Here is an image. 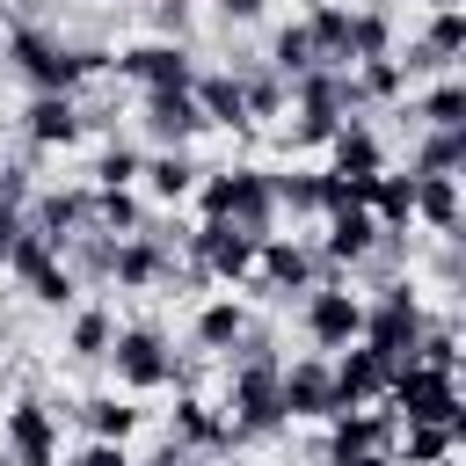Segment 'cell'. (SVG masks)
<instances>
[{"label": "cell", "instance_id": "1", "mask_svg": "<svg viewBox=\"0 0 466 466\" xmlns=\"http://www.w3.org/2000/svg\"><path fill=\"white\" fill-rule=\"evenodd\" d=\"M7 58H15V73H22L36 95H73L87 73L109 66L102 51H80V44L51 36V29H15V36H7Z\"/></svg>", "mask_w": 466, "mask_h": 466}, {"label": "cell", "instance_id": "2", "mask_svg": "<svg viewBox=\"0 0 466 466\" xmlns=\"http://www.w3.org/2000/svg\"><path fill=\"white\" fill-rule=\"evenodd\" d=\"M240 350V364H233V437H262V430H277L284 422V400H277V357H269V342L262 335H240L233 342Z\"/></svg>", "mask_w": 466, "mask_h": 466}, {"label": "cell", "instance_id": "3", "mask_svg": "<svg viewBox=\"0 0 466 466\" xmlns=\"http://www.w3.org/2000/svg\"><path fill=\"white\" fill-rule=\"evenodd\" d=\"M379 400L393 408V422H466V415H459V386H451V371L393 364V379H386Z\"/></svg>", "mask_w": 466, "mask_h": 466}, {"label": "cell", "instance_id": "4", "mask_svg": "<svg viewBox=\"0 0 466 466\" xmlns=\"http://www.w3.org/2000/svg\"><path fill=\"white\" fill-rule=\"evenodd\" d=\"M422 328H430V320H422L415 291H408V284H386V291H379V306H364V335H357V342H364V350H379L386 364H408V357H415V342H422Z\"/></svg>", "mask_w": 466, "mask_h": 466}, {"label": "cell", "instance_id": "5", "mask_svg": "<svg viewBox=\"0 0 466 466\" xmlns=\"http://www.w3.org/2000/svg\"><path fill=\"white\" fill-rule=\"evenodd\" d=\"M109 364H116V379H124L131 393H153V386L175 379V350H167L153 328H124V335H109Z\"/></svg>", "mask_w": 466, "mask_h": 466}, {"label": "cell", "instance_id": "6", "mask_svg": "<svg viewBox=\"0 0 466 466\" xmlns=\"http://www.w3.org/2000/svg\"><path fill=\"white\" fill-rule=\"evenodd\" d=\"M306 335H313V350H350L364 335V299H350L342 284H313L306 291Z\"/></svg>", "mask_w": 466, "mask_h": 466}, {"label": "cell", "instance_id": "7", "mask_svg": "<svg viewBox=\"0 0 466 466\" xmlns=\"http://www.w3.org/2000/svg\"><path fill=\"white\" fill-rule=\"evenodd\" d=\"M7 269H15V277H22V284L44 299V306H66V299H73V269L58 262V248H51L36 226H29V233L7 248Z\"/></svg>", "mask_w": 466, "mask_h": 466}, {"label": "cell", "instance_id": "8", "mask_svg": "<svg viewBox=\"0 0 466 466\" xmlns=\"http://www.w3.org/2000/svg\"><path fill=\"white\" fill-rule=\"evenodd\" d=\"M116 73H124V80H138L146 95H167V87L182 95V87H197V66H189V51H182V44H138V51H124V58H116Z\"/></svg>", "mask_w": 466, "mask_h": 466}, {"label": "cell", "instance_id": "9", "mask_svg": "<svg viewBox=\"0 0 466 466\" xmlns=\"http://www.w3.org/2000/svg\"><path fill=\"white\" fill-rule=\"evenodd\" d=\"M189 248L204 255V269H211V277H248V269H255L262 233H248V226H233V218H204V233H189Z\"/></svg>", "mask_w": 466, "mask_h": 466}, {"label": "cell", "instance_id": "10", "mask_svg": "<svg viewBox=\"0 0 466 466\" xmlns=\"http://www.w3.org/2000/svg\"><path fill=\"white\" fill-rule=\"evenodd\" d=\"M328 379H335V415H342V408H364V400H379V393H386V379H393V364H386L379 350L350 342V350L328 364Z\"/></svg>", "mask_w": 466, "mask_h": 466}, {"label": "cell", "instance_id": "11", "mask_svg": "<svg viewBox=\"0 0 466 466\" xmlns=\"http://www.w3.org/2000/svg\"><path fill=\"white\" fill-rule=\"evenodd\" d=\"M277 400H284V415H306V422L335 415V379H328V364H320V357L277 364Z\"/></svg>", "mask_w": 466, "mask_h": 466}, {"label": "cell", "instance_id": "12", "mask_svg": "<svg viewBox=\"0 0 466 466\" xmlns=\"http://www.w3.org/2000/svg\"><path fill=\"white\" fill-rule=\"evenodd\" d=\"M0 430L15 444V466H58V415L44 400H15Z\"/></svg>", "mask_w": 466, "mask_h": 466}, {"label": "cell", "instance_id": "13", "mask_svg": "<svg viewBox=\"0 0 466 466\" xmlns=\"http://www.w3.org/2000/svg\"><path fill=\"white\" fill-rule=\"evenodd\" d=\"M138 124H146V138H153L160 153H182V146L204 131V116H197L189 87H182V95H175V87H167V95H146V102H138Z\"/></svg>", "mask_w": 466, "mask_h": 466}, {"label": "cell", "instance_id": "14", "mask_svg": "<svg viewBox=\"0 0 466 466\" xmlns=\"http://www.w3.org/2000/svg\"><path fill=\"white\" fill-rule=\"evenodd\" d=\"M393 451V415H364V408H342L335 415V466H357V459H386Z\"/></svg>", "mask_w": 466, "mask_h": 466}, {"label": "cell", "instance_id": "15", "mask_svg": "<svg viewBox=\"0 0 466 466\" xmlns=\"http://www.w3.org/2000/svg\"><path fill=\"white\" fill-rule=\"evenodd\" d=\"M328 262H364L371 248H386V233H379V218L364 211V204H342V211H328Z\"/></svg>", "mask_w": 466, "mask_h": 466}, {"label": "cell", "instance_id": "16", "mask_svg": "<svg viewBox=\"0 0 466 466\" xmlns=\"http://www.w3.org/2000/svg\"><path fill=\"white\" fill-rule=\"evenodd\" d=\"M189 102H197V116H204V124H226V131H248V109H240V80H233V73H197V87H189Z\"/></svg>", "mask_w": 466, "mask_h": 466}, {"label": "cell", "instance_id": "17", "mask_svg": "<svg viewBox=\"0 0 466 466\" xmlns=\"http://www.w3.org/2000/svg\"><path fill=\"white\" fill-rule=\"evenodd\" d=\"M80 131H87V116L73 109V95H36L29 102V138L36 146H73Z\"/></svg>", "mask_w": 466, "mask_h": 466}, {"label": "cell", "instance_id": "18", "mask_svg": "<svg viewBox=\"0 0 466 466\" xmlns=\"http://www.w3.org/2000/svg\"><path fill=\"white\" fill-rule=\"evenodd\" d=\"M255 262H262V284H277V291H313V255H306L299 240H262Z\"/></svg>", "mask_w": 466, "mask_h": 466}, {"label": "cell", "instance_id": "19", "mask_svg": "<svg viewBox=\"0 0 466 466\" xmlns=\"http://www.w3.org/2000/svg\"><path fill=\"white\" fill-rule=\"evenodd\" d=\"M109 277H116V284H153V277H167V255H160V240H146V233L116 240V248H109Z\"/></svg>", "mask_w": 466, "mask_h": 466}, {"label": "cell", "instance_id": "20", "mask_svg": "<svg viewBox=\"0 0 466 466\" xmlns=\"http://www.w3.org/2000/svg\"><path fill=\"white\" fill-rule=\"evenodd\" d=\"M393 58V15L386 7H350V66Z\"/></svg>", "mask_w": 466, "mask_h": 466}, {"label": "cell", "instance_id": "21", "mask_svg": "<svg viewBox=\"0 0 466 466\" xmlns=\"http://www.w3.org/2000/svg\"><path fill=\"white\" fill-rule=\"evenodd\" d=\"M138 175H146V189H153V197H167V204H182V197L197 189V175H204V167H197L189 153H153V160H146Z\"/></svg>", "mask_w": 466, "mask_h": 466}, {"label": "cell", "instance_id": "22", "mask_svg": "<svg viewBox=\"0 0 466 466\" xmlns=\"http://www.w3.org/2000/svg\"><path fill=\"white\" fill-rule=\"evenodd\" d=\"M415 211L437 233H451L459 226V175H415Z\"/></svg>", "mask_w": 466, "mask_h": 466}, {"label": "cell", "instance_id": "23", "mask_svg": "<svg viewBox=\"0 0 466 466\" xmlns=\"http://www.w3.org/2000/svg\"><path fill=\"white\" fill-rule=\"evenodd\" d=\"M240 335H248V306H240V299H211V306L197 313V342H204V350H233Z\"/></svg>", "mask_w": 466, "mask_h": 466}, {"label": "cell", "instance_id": "24", "mask_svg": "<svg viewBox=\"0 0 466 466\" xmlns=\"http://www.w3.org/2000/svg\"><path fill=\"white\" fill-rule=\"evenodd\" d=\"M80 422H87L102 444H124V437L138 430V408H124L116 393H95V400H80Z\"/></svg>", "mask_w": 466, "mask_h": 466}, {"label": "cell", "instance_id": "25", "mask_svg": "<svg viewBox=\"0 0 466 466\" xmlns=\"http://www.w3.org/2000/svg\"><path fill=\"white\" fill-rule=\"evenodd\" d=\"M422 124H430V131H466V87H459V73H444V80L422 95Z\"/></svg>", "mask_w": 466, "mask_h": 466}, {"label": "cell", "instance_id": "26", "mask_svg": "<svg viewBox=\"0 0 466 466\" xmlns=\"http://www.w3.org/2000/svg\"><path fill=\"white\" fill-rule=\"evenodd\" d=\"M233 80H240V109H248V124L277 116V109H284V95H291L277 73H233Z\"/></svg>", "mask_w": 466, "mask_h": 466}, {"label": "cell", "instance_id": "27", "mask_svg": "<svg viewBox=\"0 0 466 466\" xmlns=\"http://www.w3.org/2000/svg\"><path fill=\"white\" fill-rule=\"evenodd\" d=\"M466 422H408V466H437V459H451V437H459Z\"/></svg>", "mask_w": 466, "mask_h": 466}, {"label": "cell", "instance_id": "28", "mask_svg": "<svg viewBox=\"0 0 466 466\" xmlns=\"http://www.w3.org/2000/svg\"><path fill=\"white\" fill-rule=\"evenodd\" d=\"M422 51L451 73V58L466 51V15H459V7H437V22H430V36H422Z\"/></svg>", "mask_w": 466, "mask_h": 466}, {"label": "cell", "instance_id": "29", "mask_svg": "<svg viewBox=\"0 0 466 466\" xmlns=\"http://www.w3.org/2000/svg\"><path fill=\"white\" fill-rule=\"evenodd\" d=\"M459 160H466V131H430L415 153V175H459Z\"/></svg>", "mask_w": 466, "mask_h": 466}, {"label": "cell", "instance_id": "30", "mask_svg": "<svg viewBox=\"0 0 466 466\" xmlns=\"http://www.w3.org/2000/svg\"><path fill=\"white\" fill-rule=\"evenodd\" d=\"M175 437H182V444H226L233 430H226L204 400H182V408H175Z\"/></svg>", "mask_w": 466, "mask_h": 466}, {"label": "cell", "instance_id": "31", "mask_svg": "<svg viewBox=\"0 0 466 466\" xmlns=\"http://www.w3.org/2000/svg\"><path fill=\"white\" fill-rule=\"evenodd\" d=\"M138 167H146V160H138L131 146H109V153L95 160V189H131V182H138Z\"/></svg>", "mask_w": 466, "mask_h": 466}, {"label": "cell", "instance_id": "32", "mask_svg": "<svg viewBox=\"0 0 466 466\" xmlns=\"http://www.w3.org/2000/svg\"><path fill=\"white\" fill-rule=\"evenodd\" d=\"M109 335H116L109 313H80V320H73V350H80V357H109Z\"/></svg>", "mask_w": 466, "mask_h": 466}, {"label": "cell", "instance_id": "33", "mask_svg": "<svg viewBox=\"0 0 466 466\" xmlns=\"http://www.w3.org/2000/svg\"><path fill=\"white\" fill-rule=\"evenodd\" d=\"M22 233H29V218H22V204H7V197H0V262H7V248H15Z\"/></svg>", "mask_w": 466, "mask_h": 466}, {"label": "cell", "instance_id": "34", "mask_svg": "<svg viewBox=\"0 0 466 466\" xmlns=\"http://www.w3.org/2000/svg\"><path fill=\"white\" fill-rule=\"evenodd\" d=\"M73 466H131V451H124V444H102V437H95V444H87V451H80Z\"/></svg>", "mask_w": 466, "mask_h": 466}, {"label": "cell", "instance_id": "35", "mask_svg": "<svg viewBox=\"0 0 466 466\" xmlns=\"http://www.w3.org/2000/svg\"><path fill=\"white\" fill-rule=\"evenodd\" d=\"M153 22H160V29H175V36H182V29H189V0H160V7H153Z\"/></svg>", "mask_w": 466, "mask_h": 466}, {"label": "cell", "instance_id": "36", "mask_svg": "<svg viewBox=\"0 0 466 466\" xmlns=\"http://www.w3.org/2000/svg\"><path fill=\"white\" fill-rule=\"evenodd\" d=\"M218 15H226V22H255V15H262V0H218Z\"/></svg>", "mask_w": 466, "mask_h": 466}, {"label": "cell", "instance_id": "37", "mask_svg": "<svg viewBox=\"0 0 466 466\" xmlns=\"http://www.w3.org/2000/svg\"><path fill=\"white\" fill-rule=\"evenodd\" d=\"M430 7H459V0H430Z\"/></svg>", "mask_w": 466, "mask_h": 466}]
</instances>
